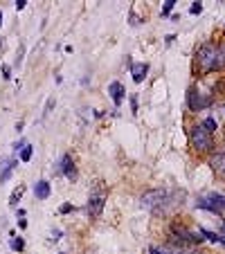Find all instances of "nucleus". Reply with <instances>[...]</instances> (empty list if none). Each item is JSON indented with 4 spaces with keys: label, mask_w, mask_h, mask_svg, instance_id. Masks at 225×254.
<instances>
[{
    "label": "nucleus",
    "mask_w": 225,
    "mask_h": 254,
    "mask_svg": "<svg viewBox=\"0 0 225 254\" xmlns=\"http://www.w3.org/2000/svg\"><path fill=\"white\" fill-rule=\"evenodd\" d=\"M196 63L203 72H214L219 70V50L214 43H203L198 52H196Z\"/></svg>",
    "instance_id": "obj_1"
},
{
    "label": "nucleus",
    "mask_w": 225,
    "mask_h": 254,
    "mask_svg": "<svg viewBox=\"0 0 225 254\" xmlns=\"http://www.w3.org/2000/svg\"><path fill=\"white\" fill-rule=\"evenodd\" d=\"M189 142H191V146H194V151H198V153H207V151H212V135L203 128V124L191 126Z\"/></svg>",
    "instance_id": "obj_2"
},
{
    "label": "nucleus",
    "mask_w": 225,
    "mask_h": 254,
    "mask_svg": "<svg viewBox=\"0 0 225 254\" xmlns=\"http://www.w3.org/2000/svg\"><path fill=\"white\" fill-rule=\"evenodd\" d=\"M167 196H169L167 189H149L140 196V205L147 207V209H155V207H160L162 202H167Z\"/></svg>",
    "instance_id": "obj_3"
},
{
    "label": "nucleus",
    "mask_w": 225,
    "mask_h": 254,
    "mask_svg": "<svg viewBox=\"0 0 225 254\" xmlns=\"http://www.w3.org/2000/svg\"><path fill=\"white\" fill-rule=\"evenodd\" d=\"M196 207L201 209H207V212H214V214H221L225 212V198L219 194H209V196H203L196 200Z\"/></svg>",
    "instance_id": "obj_4"
},
{
    "label": "nucleus",
    "mask_w": 225,
    "mask_h": 254,
    "mask_svg": "<svg viewBox=\"0 0 225 254\" xmlns=\"http://www.w3.org/2000/svg\"><path fill=\"white\" fill-rule=\"evenodd\" d=\"M171 234L173 236H178V238H183V241H189V243H201L203 241V234L198 232H191V230H187L185 225H180V223H171Z\"/></svg>",
    "instance_id": "obj_5"
},
{
    "label": "nucleus",
    "mask_w": 225,
    "mask_h": 254,
    "mask_svg": "<svg viewBox=\"0 0 225 254\" xmlns=\"http://www.w3.org/2000/svg\"><path fill=\"white\" fill-rule=\"evenodd\" d=\"M104 202H106V194H104V189L90 196V200H88V214L93 216V218H97V216L101 214V209H104Z\"/></svg>",
    "instance_id": "obj_6"
},
{
    "label": "nucleus",
    "mask_w": 225,
    "mask_h": 254,
    "mask_svg": "<svg viewBox=\"0 0 225 254\" xmlns=\"http://www.w3.org/2000/svg\"><path fill=\"white\" fill-rule=\"evenodd\" d=\"M187 99H189V108H191V110H201V108H207L209 104H212V99H209V97H203L196 88L189 90Z\"/></svg>",
    "instance_id": "obj_7"
},
{
    "label": "nucleus",
    "mask_w": 225,
    "mask_h": 254,
    "mask_svg": "<svg viewBox=\"0 0 225 254\" xmlns=\"http://www.w3.org/2000/svg\"><path fill=\"white\" fill-rule=\"evenodd\" d=\"M209 166L219 178H225V151H216L209 155Z\"/></svg>",
    "instance_id": "obj_8"
},
{
    "label": "nucleus",
    "mask_w": 225,
    "mask_h": 254,
    "mask_svg": "<svg viewBox=\"0 0 225 254\" xmlns=\"http://www.w3.org/2000/svg\"><path fill=\"white\" fill-rule=\"evenodd\" d=\"M56 173H65L68 180H77V169H75V164H72L70 155H63V158H61V166L56 169Z\"/></svg>",
    "instance_id": "obj_9"
},
{
    "label": "nucleus",
    "mask_w": 225,
    "mask_h": 254,
    "mask_svg": "<svg viewBox=\"0 0 225 254\" xmlns=\"http://www.w3.org/2000/svg\"><path fill=\"white\" fill-rule=\"evenodd\" d=\"M147 72H149L147 63H131V77H133L135 83H142L144 77H147Z\"/></svg>",
    "instance_id": "obj_10"
},
{
    "label": "nucleus",
    "mask_w": 225,
    "mask_h": 254,
    "mask_svg": "<svg viewBox=\"0 0 225 254\" xmlns=\"http://www.w3.org/2000/svg\"><path fill=\"white\" fill-rule=\"evenodd\" d=\"M108 92H111V97H112V101H115V104H122V99H124V86H122V83L119 81H112L111 86H108Z\"/></svg>",
    "instance_id": "obj_11"
},
{
    "label": "nucleus",
    "mask_w": 225,
    "mask_h": 254,
    "mask_svg": "<svg viewBox=\"0 0 225 254\" xmlns=\"http://www.w3.org/2000/svg\"><path fill=\"white\" fill-rule=\"evenodd\" d=\"M34 196L38 198V200H45L50 196V182L48 180H38V182L34 184Z\"/></svg>",
    "instance_id": "obj_12"
},
{
    "label": "nucleus",
    "mask_w": 225,
    "mask_h": 254,
    "mask_svg": "<svg viewBox=\"0 0 225 254\" xmlns=\"http://www.w3.org/2000/svg\"><path fill=\"white\" fill-rule=\"evenodd\" d=\"M14 169H16V162H14V160H12V162H7V164L2 166V171H0V184L9 180V176L14 173Z\"/></svg>",
    "instance_id": "obj_13"
},
{
    "label": "nucleus",
    "mask_w": 225,
    "mask_h": 254,
    "mask_svg": "<svg viewBox=\"0 0 225 254\" xmlns=\"http://www.w3.org/2000/svg\"><path fill=\"white\" fill-rule=\"evenodd\" d=\"M25 194V187H18V189H14V194L9 196V205L12 207H16L18 205V200H20V196Z\"/></svg>",
    "instance_id": "obj_14"
},
{
    "label": "nucleus",
    "mask_w": 225,
    "mask_h": 254,
    "mask_svg": "<svg viewBox=\"0 0 225 254\" xmlns=\"http://www.w3.org/2000/svg\"><path fill=\"white\" fill-rule=\"evenodd\" d=\"M203 128H205V130H207V133H209V135H212L214 130L219 128V124H216V119H214V117H207V119H205V122H203Z\"/></svg>",
    "instance_id": "obj_15"
},
{
    "label": "nucleus",
    "mask_w": 225,
    "mask_h": 254,
    "mask_svg": "<svg viewBox=\"0 0 225 254\" xmlns=\"http://www.w3.org/2000/svg\"><path fill=\"white\" fill-rule=\"evenodd\" d=\"M216 50H219V70H221V68H225V38L216 45Z\"/></svg>",
    "instance_id": "obj_16"
},
{
    "label": "nucleus",
    "mask_w": 225,
    "mask_h": 254,
    "mask_svg": "<svg viewBox=\"0 0 225 254\" xmlns=\"http://www.w3.org/2000/svg\"><path fill=\"white\" fill-rule=\"evenodd\" d=\"M32 153H34V148H32L30 144H25V148L20 151V160H23V162H30V160H32Z\"/></svg>",
    "instance_id": "obj_17"
},
{
    "label": "nucleus",
    "mask_w": 225,
    "mask_h": 254,
    "mask_svg": "<svg viewBox=\"0 0 225 254\" xmlns=\"http://www.w3.org/2000/svg\"><path fill=\"white\" fill-rule=\"evenodd\" d=\"M23 248H25V241H23V238H20V236H18V238H12V250H18V252H20Z\"/></svg>",
    "instance_id": "obj_18"
},
{
    "label": "nucleus",
    "mask_w": 225,
    "mask_h": 254,
    "mask_svg": "<svg viewBox=\"0 0 225 254\" xmlns=\"http://www.w3.org/2000/svg\"><path fill=\"white\" fill-rule=\"evenodd\" d=\"M173 5H176L173 0H167V2H162V16H167V14L171 12V9H173Z\"/></svg>",
    "instance_id": "obj_19"
},
{
    "label": "nucleus",
    "mask_w": 225,
    "mask_h": 254,
    "mask_svg": "<svg viewBox=\"0 0 225 254\" xmlns=\"http://www.w3.org/2000/svg\"><path fill=\"white\" fill-rule=\"evenodd\" d=\"M52 106H54V97H50L48 104H45V108H43V117H48L50 110H52Z\"/></svg>",
    "instance_id": "obj_20"
},
{
    "label": "nucleus",
    "mask_w": 225,
    "mask_h": 254,
    "mask_svg": "<svg viewBox=\"0 0 225 254\" xmlns=\"http://www.w3.org/2000/svg\"><path fill=\"white\" fill-rule=\"evenodd\" d=\"M189 12H191V14H201V12H203V5H201V2H194Z\"/></svg>",
    "instance_id": "obj_21"
},
{
    "label": "nucleus",
    "mask_w": 225,
    "mask_h": 254,
    "mask_svg": "<svg viewBox=\"0 0 225 254\" xmlns=\"http://www.w3.org/2000/svg\"><path fill=\"white\" fill-rule=\"evenodd\" d=\"M219 243L225 245V220H223V227H221V232H219Z\"/></svg>",
    "instance_id": "obj_22"
},
{
    "label": "nucleus",
    "mask_w": 225,
    "mask_h": 254,
    "mask_svg": "<svg viewBox=\"0 0 225 254\" xmlns=\"http://www.w3.org/2000/svg\"><path fill=\"white\" fill-rule=\"evenodd\" d=\"M131 108H133V112H137V97L131 95Z\"/></svg>",
    "instance_id": "obj_23"
},
{
    "label": "nucleus",
    "mask_w": 225,
    "mask_h": 254,
    "mask_svg": "<svg viewBox=\"0 0 225 254\" xmlns=\"http://www.w3.org/2000/svg\"><path fill=\"white\" fill-rule=\"evenodd\" d=\"M2 77H5V79L12 77V70H9V65H2Z\"/></svg>",
    "instance_id": "obj_24"
},
{
    "label": "nucleus",
    "mask_w": 225,
    "mask_h": 254,
    "mask_svg": "<svg viewBox=\"0 0 225 254\" xmlns=\"http://www.w3.org/2000/svg\"><path fill=\"white\" fill-rule=\"evenodd\" d=\"M25 5H27V0H16V9H18V12L25 9Z\"/></svg>",
    "instance_id": "obj_25"
},
{
    "label": "nucleus",
    "mask_w": 225,
    "mask_h": 254,
    "mask_svg": "<svg viewBox=\"0 0 225 254\" xmlns=\"http://www.w3.org/2000/svg\"><path fill=\"white\" fill-rule=\"evenodd\" d=\"M72 209H75V207H72L70 202H68V205H63V207H61V214H68V212H72Z\"/></svg>",
    "instance_id": "obj_26"
},
{
    "label": "nucleus",
    "mask_w": 225,
    "mask_h": 254,
    "mask_svg": "<svg viewBox=\"0 0 225 254\" xmlns=\"http://www.w3.org/2000/svg\"><path fill=\"white\" fill-rule=\"evenodd\" d=\"M149 254H167L165 250H158V248H149Z\"/></svg>",
    "instance_id": "obj_27"
},
{
    "label": "nucleus",
    "mask_w": 225,
    "mask_h": 254,
    "mask_svg": "<svg viewBox=\"0 0 225 254\" xmlns=\"http://www.w3.org/2000/svg\"><path fill=\"white\" fill-rule=\"evenodd\" d=\"M0 25H2V14H0Z\"/></svg>",
    "instance_id": "obj_28"
},
{
    "label": "nucleus",
    "mask_w": 225,
    "mask_h": 254,
    "mask_svg": "<svg viewBox=\"0 0 225 254\" xmlns=\"http://www.w3.org/2000/svg\"><path fill=\"white\" fill-rule=\"evenodd\" d=\"M191 254H203V252H191Z\"/></svg>",
    "instance_id": "obj_29"
}]
</instances>
